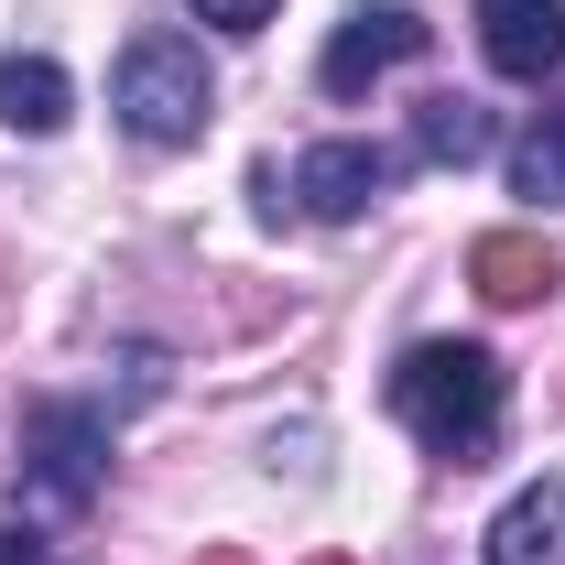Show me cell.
Instances as JSON below:
<instances>
[{"mask_svg":"<svg viewBox=\"0 0 565 565\" xmlns=\"http://www.w3.org/2000/svg\"><path fill=\"white\" fill-rule=\"evenodd\" d=\"M479 152H490V109H479V98L446 87V98H424V109H414L403 163H435V174H446V163H479Z\"/></svg>","mask_w":565,"mask_h":565,"instance_id":"10","label":"cell"},{"mask_svg":"<svg viewBox=\"0 0 565 565\" xmlns=\"http://www.w3.org/2000/svg\"><path fill=\"white\" fill-rule=\"evenodd\" d=\"M196 22H217V33H262L273 22V0H185Z\"/></svg>","mask_w":565,"mask_h":565,"instance_id":"12","label":"cell"},{"mask_svg":"<svg viewBox=\"0 0 565 565\" xmlns=\"http://www.w3.org/2000/svg\"><path fill=\"white\" fill-rule=\"evenodd\" d=\"M468 273H479L490 305H544V294H555V250H544V239H522V228H490V239L468 250Z\"/></svg>","mask_w":565,"mask_h":565,"instance_id":"8","label":"cell"},{"mask_svg":"<svg viewBox=\"0 0 565 565\" xmlns=\"http://www.w3.org/2000/svg\"><path fill=\"white\" fill-rule=\"evenodd\" d=\"M403 185V152L392 141H316V152H294V174H262V196H294V217H316V228H349V217H370L381 196Z\"/></svg>","mask_w":565,"mask_h":565,"instance_id":"3","label":"cell"},{"mask_svg":"<svg viewBox=\"0 0 565 565\" xmlns=\"http://www.w3.org/2000/svg\"><path fill=\"white\" fill-rule=\"evenodd\" d=\"M207 565H250V555H239V544H217V555H207Z\"/></svg>","mask_w":565,"mask_h":565,"instance_id":"14","label":"cell"},{"mask_svg":"<svg viewBox=\"0 0 565 565\" xmlns=\"http://www.w3.org/2000/svg\"><path fill=\"white\" fill-rule=\"evenodd\" d=\"M66 109H76V87H66V66L55 55H0V120L11 131H66Z\"/></svg>","mask_w":565,"mask_h":565,"instance_id":"9","label":"cell"},{"mask_svg":"<svg viewBox=\"0 0 565 565\" xmlns=\"http://www.w3.org/2000/svg\"><path fill=\"white\" fill-rule=\"evenodd\" d=\"M424 44H435L424 11H403V0H359L349 22L327 33V55H316V87H327V98H359V87H381L392 66H414Z\"/></svg>","mask_w":565,"mask_h":565,"instance_id":"5","label":"cell"},{"mask_svg":"<svg viewBox=\"0 0 565 565\" xmlns=\"http://www.w3.org/2000/svg\"><path fill=\"white\" fill-rule=\"evenodd\" d=\"M565 544V479L544 468V479H522V490L500 500V522H490V565H555Z\"/></svg>","mask_w":565,"mask_h":565,"instance_id":"7","label":"cell"},{"mask_svg":"<svg viewBox=\"0 0 565 565\" xmlns=\"http://www.w3.org/2000/svg\"><path fill=\"white\" fill-rule=\"evenodd\" d=\"M392 414H403V435H414L424 457L490 468L500 424H511V370H500L479 338H424V349H403V370H392Z\"/></svg>","mask_w":565,"mask_h":565,"instance_id":"1","label":"cell"},{"mask_svg":"<svg viewBox=\"0 0 565 565\" xmlns=\"http://www.w3.org/2000/svg\"><path fill=\"white\" fill-rule=\"evenodd\" d=\"M98 457H109V414H87V403H33L22 414V500L33 511H87Z\"/></svg>","mask_w":565,"mask_h":565,"instance_id":"4","label":"cell"},{"mask_svg":"<svg viewBox=\"0 0 565 565\" xmlns=\"http://www.w3.org/2000/svg\"><path fill=\"white\" fill-rule=\"evenodd\" d=\"M0 565H44V544H33V533H11V522H0Z\"/></svg>","mask_w":565,"mask_h":565,"instance_id":"13","label":"cell"},{"mask_svg":"<svg viewBox=\"0 0 565 565\" xmlns=\"http://www.w3.org/2000/svg\"><path fill=\"white\" fill-rule=\"evenodd\" d=\"M479 55L522 87L565 76V0H479Z\"/></svg>","mask_w":565,"mask_h":565,"instance_id":"6","label":"cell"},{"mask_svg":"<svg viewBox=\"0 0 565 565\" xmlns=\"http://www.w3.org/2000/svg\"><path fill=\"white\" fill-rule=\"evenodd\" d=\"M109 109H120V131L141 152H185L217 120V76H207V55L185 33H131L120 44V76H109Z\"/></svg>","mask_w":565,"mask_h":565,"instance_id":"2","label":"cell"},{"mask_svg":"<svg viewBox=\"0 0 565 565\" xmlns=\"http://www.w3.org/2000/svg\"><path fill=\"white\" fill-rule=\"evenodd\" d=\"M511 196L565 207V109H533V131L511 141Z\"/></svg>","mask_w":565,"mask_h":565,"instance_id":"11","label":"cell"}]
</instances>
